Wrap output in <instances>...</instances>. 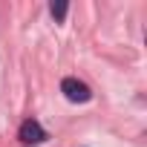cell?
<instances>
[{
  "label": "cell",
  "instance_id": "cell-3",
  "mask_svg": "<svg viewBox=\"0 0 147 147\" xmlns=\"http://www.w3.org/2000/svg\"><path fill=\"white\" fill-rule=\"evenodd\" d=\"M49 12H52V18H55V20H58V23H61V20H63V18H66V12H69V6H66V3H63V0H55V3H52V6H49Z\"/></svg>",
  "mask_w": 147,
  "mask_h": 147
},
{
  "label": "cell",
  "instance_id": "cell-2",
  "mask_svg": "<svg viewBox=\"0 0 147 147\" xmlns=\"http://www.w3.org/2000/svg\"><path fill=\"white\" fill-rule=\"evenodd\" d=\"M20 141L23 144H40V141H46V133H43V127L35 118H26L20 124Z\"/></svg>",
  "mask_w": 147,
  "mask_h": 147
},
{
  "label": "cell",
  "instance_id": "cell-1",
  "mask_svg": "<svg viewBox=\"0 0 147 147\" xmlns=\"http://www.w3.org/2000/svg\"><path fill=\"white\" fill-rule=\"evenodd\" d=\"M61 92H63L66 101H72V104H87V101L92 98L90 87H87L84 81H78V78H63V81H61Z\"/></svg>",
  "mask_w": 147,
  "mask_h": 147
}]
</instances>
